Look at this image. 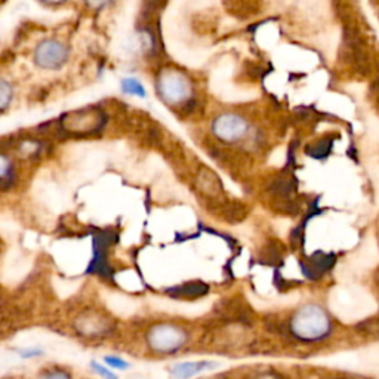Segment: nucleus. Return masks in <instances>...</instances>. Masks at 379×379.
I'll use <instances>...</instances> for the list:
<instances>
[{
	"label": "nucleus",
	"mask_w": 379,
	"mask_h": 379,
	"mask_svg": "<svg viewBox=\"0 0 379 379\" xmlns=\"http://www.w3.org/2000/svg\"><path fill=\"white\" fill-rule=\"evenodd\" d=\"M75 327L82 336L99 338L109 334V331L111 329V323L106 316L95 312H86L76 319Z\"/></svg>",
	"instance_id": "obj_7"
},
{
	"label": "nucleus",
	"mask_w": 379,
	"mask_h": 379,
	"mask_svg": "<svg viewBox=\"0 0 379 379\" xmlns=\"http://www.w3.org/2000/svg\"><path fill=\"white\" fill-rule=\"evenodd\" d=\"M145 339L151 351L170 356L187 346L190 335L182 326L175 323H159L150 327Z\"/></svg>",
	"instance_id": "obj_2"
},
{
	"label": "nucleus",
	"mask_w": 379,
	"mask_h": 379,
	"mask_svg": "<svg viewBox=\"0 0 379 379\" xmlns=\"http://www.w3.org/2000/svg\"><path fill=\"white\" fill-rule=\"evenodd\" d=\"M249 123L246 119L234 113H224L215 117L212 122V133L219 141L226 144H234L242 141L248 135Z\"/></svg>",
	"instance_id": "obj_5"
},
{
	"label": "nucleus",
	"mask_w": 379,
	"mask_h": 379,
	"mask_svg": "<svg viewBox=\"0 0 379 379\" xmlns=\"http://www.w3.org/2000/svg\"><path fill=\"white\" fill-rule=\"evenodd\" d=\"M39 379H72V376L64 370H48L39 376Z\"/></svg>",
	"instance_id": "obj_13"
},
{
	"label": "nucleus",
	"mask_w": 379,
	"mask_h": 379,
	"mask_svg": "<svg viewBox=\"0 0 379 379\" xmlns=\"http://www.w3.org/2000/svg\"><path fill=\"white\" fill-rule=\"evenodd\" d=\"M331 147H332V143L331 141H327V140H322L316 144V147L313 148V151H309L312 153V156L320 159V158H324L327 156V153L331 151Z\"/></svg>",
	"instance_id": "obj_12"
},
{
	"label": "nucleus",
	"mask_w": 379,
	"mask_h": 379,
	"mask_svg": "<svg viewBox=\"0 0 379 379\" xmlns=\"http://www.w3.org/2000/svg\"><path fill=\"white\" fill-rule=\"evenodd\" d=\"M255 379H279L274 373L268 372V373H263V375H258Z\"/></svg>",
	"instance_id": "obj_18"
},
{
	"label": "nucleus",
	"mask_w": 379,
	"mask_h": 379,
	"mask_svg": "<svg viewBox=\"0 0 379 379\" xmlns=\"http://www.w3.org/2000/svg\"><path fill=\"white\" fill-rule=\"evenodd\" d=\"M0 180H2L4 188L11 185L13 180V165L6 154H2V159H0Z\"/></svg>",
	"instance_id": "obj_10"
},
{
	"label": "nucleus",
	"mask_w": 379,
	"mask_h": 379,
	"mask_svg": "<svg viewBox=\"0 0 379 379\" xmlns=\"http://www.w3.org/2000/svg\"><path fill=\"white\" fill-rule=\"evenodd\" d=\"M42 351L38 348H24L23 351H20V356L24 358H30V357H38L40 356Z\"/></svg>",
	"instance_id": "obj_17"
},
{
	"label": "nucleus",
	"mask_w": 379,
	"mask_h": 379,
	"mask_svg": "<svg viewBox=\"0 0 379 379\" xmlns=\"http://www.w3.org/2000/svg\"><path fill=\"white\" fill-rule=\"evenodd\" d=\"M84 2H86V5H88L89 8H92V9H99L102 6H106L110 2V0H84Z\"/></svg>",
	"instance_id": "obj_16"
},
{
	"label": "nucleus",
	"mask_w": 379,
	"mask_h": 379,
	"mask_svg": "<svg viewBox=\"0 0 379 379\" xmlns=\"http://www.w3.org/2000/svg\"><path fill=\"white\" fill-rule=\"evenodd\" d=\"M158 94L165 104L178 107L192 98V82L182 72L167 68L158 76Z\"/></svg>",
	"instance_id": "obj_3"
},
{
	"label": "nucleus",
	"mask_w": 379,
	"mask_h": 379,
	"mask_svg": "<svg viewBox=\"0 0 379 379\" xmlns=\"http://www.w3.org/2000/svg\"><path fill=\"white\" fill-rule=\"evenodd\" d=\"M334 323L326 309L319 304H305L292 314L289 331L301 342H320L332 334Z\"/></svg>",
	"instance_id": "obj_1"
},
{
	"label": "nucleus",
	"mask_w": 379,
	"mask_h": 379,
	"mask_svg": "<svg viewBox=\"0 0 379 379\" xmlns=\"http://www.w3.org/2000/svg\"><path fill=\"white\" fill-rule=\"evenodd\" d=\"M204 379H224V378L222 376H215V378L212 376V378H204Z\"/></svg>",
	"instance_id": "obj_20"
},
{
	"label": "nucleus",
	"mask_w": 379,
	"mask_h": 379,
	"mask_svg": "<svg viewBox=\"0 0 379 379\" xmlns=\"http://www.w3.org/2000/svg\"><path fill=\"white\" fill-rule=\"evenodd\" d=\"M68 60V48L54 39L43 40L34 50V62L45 70H58Z\"/></svg>",
	"instance_id": "obj_6"
},
{
	"label": "nucleus",
	"mask_w": 379,
	"mask_h": 379,
	"mask_svg": "<svg viewBox=\"0 0 379 379\" xmlns=\"http://www.w3.org/2000/svg\"><path fill=\"white\" fill-rule=\"evenodd\" d=\"M106 361H107V363H109L110 366L117 368V369H126V368H128V363H126L125 360H122V358H117V357H106Z\"/></svg>",
	"instance_id": "obj_15"
},
{
	"label": "nucleus",
	"mask_w": 379,
	"mask_h": 379,
	"mask_svg": "<svg viewBox=\"0 0 379 379\" xmlns=\"http://www.w3.org/2000/svg\"><path fill=\"white\" fill-rule=\"evenodd\" d=\"M42 2H46V4H60V2H62V0H42Z\"/></svg>",
	"instance_id": "obj_19"
},
{
	"label": "nucleus",
	"mask_w": 379,
	"mask_h": 379,
	"mask_svg": "<svg viewBox=\"0 0 379 379\" xmlns=\"http://www.w3.org/2000/svg\"><path fill=\"white\" fill-rule=\"evenodd\" d=\"M122 91L128 95H135V97H140V98L147 97V92H145V88L143 86V83L135 77H126L122 80Z\"/></svg>",
	"instance_id": "obj_9"
},
{
	"label": "nucleus",
	"mask_w": 379,
	"mask_h": 379,
	"mask_svg": "<svg viewBox=\"0 0 379 379\" xmlns=\"http://www.w3.org/2000/svg\"><path fill=\"white\" fill-rule=\"evenodd\" d=\"M106 123V116L98 109L76 110L61 119V128L73 135H91Z\"/></svg>",
	"instance_id": "obj_4"
},
{
	"label": "nucleus",
	"mask_w": 379,
	"mask_h": 379,
	"mask_svg": "<svg viewBox=\"0 0 379 379\" xmlns=\"http://www.w3.org/2000/svg\"><path fill=\"white\" fill-rule=\"evenodd\" d=\"M215 366L216 365L211 363V361H185V363H180L172 368L170 373L175 379H188L204 370L214 369Z\"/></svg>",
	"instance_id": "obj_8"
},
{
	"label": "nucleus",
	"mask_w": 379,
	"mask_h": 379,
	"mask_svg": "<svg viewBox=\"0 0 379 379\" xmlns=\"http://www.w3.org/2000/svg\"><path fill=\"white\" fill-rule=\"evenodd\" d=\"M11 99H12V88L6 80H2V84H0V102H2V110L8 107Z\"/></svg>",
	"instance_id": "obj_11"
},
{
	"label": "nucleus",
	"mask_w": 379,
	"mask_h": 379,
	"mask_svg": "<svg viewBox=\"0 0 379 379\" xmlns=\"http://www.w3.org/2000/svg\"><path fill=\"white\" fill-rule=\"evenodd\" d=\"M92 369H94L97 373H99L102 378H106V379H117V378L114 376V373H111L109 369H106L104 366H101V365H98V363H92Z\"/></svg>",
	"instance_id": "obj_14"
}]
</instances>
